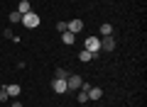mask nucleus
Returning a JSON list of instances; mask_svg holds the SVG:
<instances>
[{"instance_id":"9b49d317","label":"nucleus","mask_w":147,"mask_h":107,"mask_svg":"<svg viewBox=\"0 0 147 107\" xmlns=\"http://www.w3.org/2000/svg\"><path fill=\"white\" fill-rule=\"evenodd\" d=\"M32 7H30V3H27V0H20V5H17V12H20V15H25V12H30Z\"/></svg>"},{"instance_id":"0eeeda50","label":"nucleus","mask_w":147,"mask_h":107,"mask_svg":"<svg viewBox=\"0 0 147 107\" xmlns=\"http://www.w3.org/2000/svg\"><path fill=\"white\" fill-rule=\"evenodd\" d=\"M61 41H64L66 46H71L74 41H76V34H71V32H61Z\"/></svg>"},{"instance_id":"7ed1b4c3","label":"nucleus","mask_w":147,"mask_h":107,"mask_svg":"<svg viewBox=\"0 0 147 107\" xmlns=\"http://www.w3.org/2000/svg\"><path fill=\"white\" fill-rule=\"evenodd\" d=\"M66 32H71V34L84 32V20H71V22H66Z\"/></svg>"},{"instance_id":"dca6fc26","label":"nucleus","mask_w":147,"mask_h":107,"mask_svg":"<svg viewBox=\"0 0 147 107\" xmlns=\"http://www.w3.org/2000/svg\"><path fill=\"white\" fill-rule=\"evenodd\" d=\"M79 102L84 105V102H88V92H79Z\"/></svg>"},{"instance_id":"1a4fd4ad","label":"nucleus","mask_w":147,"mask_h":107,"mask_svg":"<svg viewBox=\"0 0 147 107\" xmlns=\"http://www.w3.org/2000/svg\"><path fill=\"white\" fill-rule=\"evenodd\" d=\"M91 58H93V54H91V51H86V49L79 51V61H81V63H88Z\"/></svg>"},{"instance_id":"ddd939ff","label":"nucleus","mask_w":147,"mask_h":107,"mask_svg":"<svg viewBox=\"0 0 147 107\" xmlns=\"http://www.w3.org/2000/svg\"><path fill=\"white\" fill-rule=\"evenodd\" d=\"M54 76H57V78H61V80H66L69 71H64V68H57V71H54Z\"/></svg>"},{"instance_id":"6e6552de","label":"nucleus","mask_w":147,"mask_h":107,"mask_svg":"<svg viewBox=\"0 0 147 107\" xmlns=\"http://www.w3.org/2000/svg\"><path fill=\"white\" fill-rule=\"evenodd\" d=\"M5 90H7V95H10V97H17V95H20V92H22V88L17 85V83H12V85H7Z\"/></svg>"},{"instance_id":"2eb2a0df","label":"nucleus","mask_w":147,"mask_h":107,"mask_svg":"<svg viewBox=\"0 0 147 107\" xmlns=\"http://www.w3.org/2000/svg\"><path fill=\"white\" fill-rule=\"evenodd\" d=\"M91 88H93V85H91V83H84V80H81V88H79V90H81V92H88Z\"/></svg>"},{"instance_id":"f257e3e1","label":"nucleus","mask_w":147,"mask_h":107,"mask_svg":"<svg viewBox=\"0 0 147 107\" xmlns=\"http://www.w3.org/2000/svg\"><path fill=\"white\" fill-rule=\"evenodd\" d=\"M20 22L27 27V29H34V27H39V15H34V12L30 10V12H25V15H22Z\"/></svg>"},{"instance_id":"9d476101","label":"nucleus","mask_w":147,"mask_h":107,"mask_svg":"<svg viewBox=\"0 0 147 107\" xmlns=\"http://www.w3.org/2000/svg\"><path fill=\"white\" fill-rule=\"evenodd\" d=\"M100 97H103V90L100 88H91L88 90V100H100Z\"/></svg>"},{"instance_id":"a211bd4d","label":"nucleus","mask_w":147,"mask_h":107,"mask_svg":"<svg viewBox=\"0 0 147 107\" xmlns=\"http://www.w3.org/2000/svg\"><path fill=\"white\" fill-rule=\"evenodd\" d=\"M10 107H22V102H20V100H15V102L10 105Z\"/></svg>"},{"instance_id":"f8f14e48","label":"nucleus","mask_w":147,"mask_h":107,"mask_svg":"<svg viewBox=\"0 0 147 107\" xmlns=\"http://www.w3.org/2000/svg\"><path fill=\"white\" fill-rule=\"evenodd\" d=\"M100 34H103V37H113V25H108V22L100 25Z\"/></svg>"},{"instance_id":"423d86ee","label":"nucleus","mask_w":147,"mask_h":107,"mask_svg":"<svg viewBox=\"0 0 147 107\" xmlns=\"http://www.w3.org/2000/svg\"><path fill=\"white\" fill-rule=\"evenodd\" d=\"M115 49V39L113 37H100V51H113Z\"/></svg>"},{"instance_id":"4468645a","label":"nucleus","mask_w":147,"mask_h":107,"mask_svg":"<svg viewBox=\"0 0 147 107\" xmlns=\"http://www.w3.org/2000/svg\"><path fill=\"white\" fill-rule=\"evenodd\" d=\"M20 20H22V15H20L17 10H15V12H10V22H20Z\"/></svg>"},{"instance_id":"f03ea898","label":"nucleus","mask_w":147,"mask_h":107,"mask_svg":"<svg viewBox=\"0 0 147 107\" xmlns=\"http://www.w3.org/2000/svg\"><path fill=\"white\" fill-rule=\"evenodd\" d=\"M86 51H91L93 58L100 54V39H98V37H86Z\"/></svg>"},{"instance_id":"39448f33","label":"nucleus","mask_w":147,"mask_h":107,"mask_svg":"<svg viewBox=\"0 0 147 107\" xmlns=\"http://www.w3.org/2000/svg\"><path fill=\"white\" fill-rule=\"evenodd\" d=\"M66 88L69 90H79L81 88V76H71V73H69L66 76Z\"/></svg>"},{"instance_id":"20e7f679","label":"nucleus","mask_w":147,"mask_h":107,"mask_svg":"<svg viewBox=\"0 0 147 107\" xmlns=\"http://www.w3.org/2000/svg\"><path fill=\"white\" fill-rule=\"evenodd\" d=\"M52 90L57 92V95H64V92L69 90V88H66V80H61V78H54V83H52Z\"/></svg>"},{"instance_id":"f3484780","label":"nucleus","mask_w":147,"mask_h":107,"mask_svg":"<svg viewBox=\"0 0 147 107\" xmlns=\"http://www.w3.org/2000/svg\"><path fill=\"white\" fill-rule=\"evenodd\" d=\"M7 97H10V95H7V90H5V88H3V90H0V102H5Z\"/></svg>"}]
</instances>
